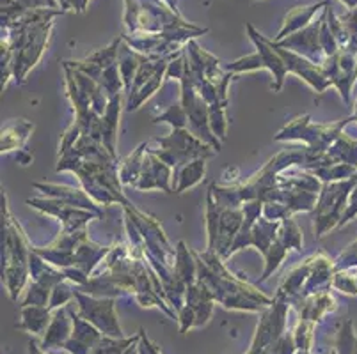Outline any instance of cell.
Instances as JSON below:
<instances>
[{"label":"cell","instance_id":"obj_2","mask_svg":"<svg viewBox=\"0 0 357 354\" xmlns=\"http://www.w3.org/2000/svg\"><path fill=\"white\" fill-rule=\"evenodd\" d=\"M71 317H73V333H71L64 349L70 354H91L98 346L100 340L103 339L102 331L87 323L82 316L71 314Z\"/></svg>","mask_w":357,"mask_h":354},{"label":"cell","instance_id":"obj_5","mask_svg":"<svg viewBox=\"0 0 357 354\" xmlns=\"http://www.w3.org/2000/svg\"><path fill=\"white\" fill-rule=\"evenodd\" d=\"M29 353L31 354H47L45 353L43 347H38L36 344H31V346H29Z\"/></svg>","mask_w":357,"mask_h":354},{"label":"cell","instance_id":"obj_4","mask_svg":"<svg viewBox=\"0 0 357 354\" xmlns=\"http://www.w3.org/2000/svg\"><path fill=\"white\" fill-rule=\"evenodd\" d=\"M52 323L50 312L47 308L36 305V307H25L24 314H22V323L20 330L31 331V333H36V335H43L47 333L48 326Z\"/></svg>","mask_w":357,"mask_h":354},{"label":"cell","instance_id":"obj_6","mask_svg":"<svg viewBox=\"0 0 357 354\" xmlns=\"http://www.w3.org/2000/svg\"><path fill=\"white\" fill-rule=\"evenodd\" d=\"M297 354H307V351H297Z\"/></svg>","mask_w":357,"mask_h":354},{"label":"cell","instance_id":"obj_1","mask_svg":"<svg viewBox=\"0 0 357 354\" xmlns=\"http://www.w3.org/2000/svg\"><path fill=\"white\" fill-rule=\"evenodd\" d=\"M79 308L80 316L87 323L98 328L103 335L112 337V339H123L118 316L114 314V301H96L79 296Z\"/></svg>","mask_w":357,"mask_h":354},{"label":"cell","instance_id":"obj_3","mask_svg":"<svg viewBox=\"0 0 357 354\" xmlns=\"http://www.w3.org/2000/svg\"><path fill=\"white\" fill-rule=\"evenodd\" d=\"M71 333H73V317H68V314L64 310H59L52 317V323L48 326L47 333H45V339L41 342V347L45 351L48 349H61L68 344Z\"/></svg>","mask_w":357,"mask_h":354}]
</instances>
